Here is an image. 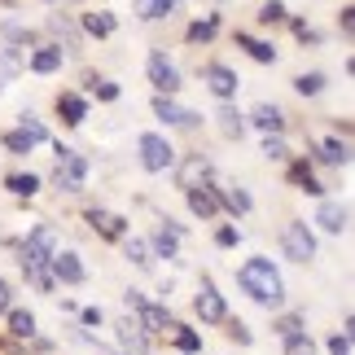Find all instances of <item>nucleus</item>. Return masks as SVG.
Segmentation results:
<instances>
[{"instance_id": "f257e3e1", "label": "nucleus", "mask_w": 355, "mask_h": 355, "mask_svg": "<svg viewBox=\"0 0 355 355\" xmlns=\"http://www.w3.org/2000/svg\"><path fill=\"white\" fill-rule=\"evenodd\" d=\"M237 281H241V290L254 298V303H263V307H281V298H285V285L277 277V268H272V259H245L241 272H237Z\"/></svg>"}, {"instance_id": "f03ea898", "label": "nucleus", "mask_w": 355, "mask_h": 355, "mask_svg": "<svg viewBox=\"0 0 355 355\" xmlns=\"http://www.w3.org/2000/svg\"><path fill=\"white\" fill-rule=\"evenodd\" d=\"M84 175H88L84 154H75V149L58 145V171H53V180H58L62 193H79V189H84Z\"/></svg>"}, {"instance_id": "7ed1b4c3", "label": "nucleus", "mask_w": 355, "mask_h": 355, "mask_svg": "<svg viewBox=\"0 0 355 355\" xmlns=\"http://www.w3.org/2000/svg\"><path fill=\"white\" fill-rule=\"evenodd\" d=\"M141 162H145V171H167L171 162H175V149L167 145V136L145 132L141 136Z\"/></svg>"}, {"instance_id": "20e7f679", "label": "nucleus", "mask_w": 355, "mask_h": 355, "mask_svg": "<svg viewBox=\"0 0 355 355\" xmlns=\"http://www.w3.org/2000/svg\"><path fill=\"white\" fill-rule=\"evenodd\" d=\"M285 254H290L294 259V263H307V259H316V237H311L307 233V224H285Z\"/></svg>"}, {"instance_id": "39448f33", "label": "nucleus", "mask_w": 355, "mask_h": 355, "mask_svg": "<svg viewBox=\"0 0 355 355\" xmlns=\"http://www.w3.org/2000/svg\"><path fill=\"white\" fill-rule=\"evenodd\" d=\"M128 303H132L136 311H141V320H136V324H141V334H167V329H171V316H167V307H158V303H145V298H132V294H128Z\"/></svg>"}, {"instance_id": "423d86ee", "label": "nucleus", "mask_w": 355, "mask_h": 355, "mask_svg": "<svg viewBox=\"0 0 355 355\" xmlns=\"http://www.w3.org/2000/svg\"><path fill=\"white\" fill-rule=\"evenodd\" d=\"M149 79H154V88L167 92V97L180 88V75H175V66L162 58V53H149Z\"/></svg>"}, {"instance_id": "0eeeda50", "label": "nucleus", "mask_w": 355, "mask_h": 355, "mask_svg": "<svg viewBox=\"0 0 355 355\" xmlns=\"http://www.w3.org/2000/svg\"><path fill=\"white\" fill-rule=\"evenodd\" d=\"M207 175H211V162L202 158V154H189V158L180 162V175H175V180H180L184 193H193V189H202V180H207Z\"/></svg>"}, {"instance_id": "6e6552de", "label": "nucleus", "mask_w": 355, "mask_h": 355, "mask_svg": "<svg viewBox=\"0 0 355 355\" xmlns=\"http://www.w3.org/2000/svg\"><path fill=\"white\" fill-rule=\"evenodd\" d=\"M154 114H158L162 123H175V128H198V119H202V114H193V110H180V105L167 101V97L154 101Z\"/></svg>"}, {"instance_id": "1a4fd4ad", "label": "nucleus", "mask_w": 355, "mask_h": 355, "mask_svg": "<svg viewBox=\"0 0 355 355\" xmlns=\"http://www.w3.org/2000/svg\"><path fill=\"white\" fill-rule=\"evenodd\" d=\"M202 79H207V88L215 92V97H233V92H237V75L228 71V66H207Z\"/></svg>"}, {"instance_id": "9d476101", "label": "nucleus", "mask_w": 355, "mask_h": 355, "mask_svg": "<svg viewBox=\"0 0 355 355\" xmlns=\"http://www.w3.org/2000/svg\"><path fill=\"white\" fill-rule=\"evenodd\" d=\"M193 307H198V316H202V320H211V324H215V320H224V298L215 294V285H211V281H202V294H198V303H193Z\"/></svg>"}, {"instance_id": "9b49d317", "label": "nucleus", "mask_w": 355, "mask_h": 355, "mask_svg": "<svg viewBox=\"0 0 355 355\" xmlns=\"http://www.w3.org/2000/svg\"><path fill=\"white\" fill-rule=\"evenodd\" d=\"M53 277H62V281H84V263H79V254H71V250H58L53 254Z\"/></svg>"}, {"instance_id": "f8f14e48", "label": "nucleus", "mask_w": 355, "mask_h": 355, "mask_svg": "<svg viewBox=\"0 0 355 355\" xmlns=\"http://www.w3.org/2000/svg\"><path fill=\"white\" fill-rule=\"evenodd\" d=\"M347 220H351V215H347V207H343V202H324V207H320V215H316V224L324 228V233H343V228H347Z\"/></svg>"}, {"instance_id": "ddd939ff", "label": "nucleus", "mask_w": 355, "mask_h": 355, "mask_svg": "<svg viewBox=\"0 0 355 355\" xmlns=\"http://www.w3.org/2000/svg\"><path fill=\"white\" fill-rule=\"evenodd\" d=\"M132 9H136V18L154 22V18H167L171 9H180V0H132Z\"/></svg>"}, {"instance_id": "4468645a", "label": "nucleus", "mask_w": 355, "mask_h": 355, "mask_svg": "<svg viewBox=\"0 0 355 355\" xmlns=\"http://www.w3.org/2000/svg\"><path fill=\"white\" fill-rule=\"evenodd\" d=\"M88 224L97 228L101 237H123V228H128V220H119L110 211H88Z\"/></svg>"}, {"instance_id": "2eb2a0df", "label": "nucleus", "mask_w": 355, "mask_h": 355, "mask_svg": "<svg viewBox=\"0 0 355 355\" xmlns=\"http://www.w3.org/2000/svg\"><path fill=\"white\" fill-rule=\"evenodd\" d=\"M254 123H259V128H263L268 136H277L281 128H285V114L277 110V105H254V114H250Z\"/></svg>"}, {"instance_id": "dca6fc26", "label": "nucleus", "mask_w": 355, "mask_h": 355, "mask_svg": "<svg viewBox=\"0 0 355 355\" xmlns=\"http://www.w3.org/2000/svg\"><path fill=\"white\" fill-rule=\"evenodd\" d=\"M119 343L128 347L132 355H141V351H145V334H141V324H136V320H119Z\"/></svg>"}, {"instance_id": "f3484780", "label": "nucleus", "mask_w": 355, "mask_h": 355, "mask_svg": "<svg viewBox=\"0 0 355 355\" xmlns=\"http://www.w3.org/2000/svg\"><path fill=\"white\" fill-rule=\"evenodd\" d=\"M189 207H193V215H202V220H211V215L220 211V198H215V193H207V189H193V193H189Z\"/></svg>"}, {"instance_id": "a211bd4d", "label": "nucleus", "mask_w": 355, "mask_h": 355, "mask_svg": "<svg viewBox=\"0 0 355 355\" xmlns=\"http://www.w3.org/2000/svg\"><path fill=\"white\" fill-rule=\"evenodd\" d=\"M237 44H241L245 53H250L254 62H277V49L263 44V40H254V35H237Z\"/></svg>"}, {"instance_id": "6ab92c4d", "label": "nucleus", "mask_w": 355, "mask_h": 355, "mask_svg": "<svg viewBox=\"0 0 355 355\" xmlns=\"http://www.w3.org/2000/svg\"><path fill=\"white\" fill-rule=\"evenodd\" d=\"M58 110H62V119L71 123V128H75V123H84V119H88V105L79 101V97H58Z\"/></svg>"}, {"instance_id": "aec40b11", "label": "nucleus", "mask_w": 355, "mask_h": 355, "mask_svg": "<svg viewBox=\"0 0 355 355\" xmlns=\"http://www.w3.org/2000/svg\"><path fill=\"white\" fill-rule=\"evenodd\" d=\"M31 66H35V71H40V75H49V71H58V66H62V49H58V44H49V49H40V53H35V58H31Z\"/></svg>"}, {"instance_id": "412c9836", "label": "nucleus", "mask_w": 355, "mask_h": 355, "mask_svg": "<svg viewBox=\"0 0 355 355\" xmlns=\"http://www.w3.org/2000/svg\"><path fill=\"white\" fill-rule=\"evenodd\" d=\"M320 158L329 162V167H347V162H351V149H347L343 141H324V145H320Z\"/></svg>"}, {"instance_id": "4be33fe9", "label": "nucleus", "mask_w": 355, "mask_h": 355, "mask_svg": "<svg viewBox=\"0 0 355 355\" xmlns=\"http://www.w3.org/2000/svg\"><path fill=\"white\" fill-rule=\"evenodd\" d=\"M84 26H88V35H110L114 31V13H88Z\"/></svg>"}, {"instance_id": "5701e85b", "label": "nucleus", "mask_w": 355, "mask_h": 355, "mask_svg": "<svg viewBox=\"0 0 355 355\" xmlns=\"http://www.w3.org/2000/svg\"><path fill=\"white\" fill-rule=\"evenodd\" d=\"M175 241H180V233H175V228H158V233H154V245H158V254H162V259H171V254H175Z\"/></svg>"}, {"instance_id": "b1692460", "label": "nucleus", "mask_w": 355, "mask_h": 355, "mask_svg": "<svg viewBox=\"0 0 355 355\" xmlns=\"http://www.w3.org/2000/svg\"><path fill=\"white\" fill-rule=\"evenodd\" d=\"M9 189L18 198H31L35 189H40V175H31V171H26V175H9Z\"/></svg>"}, {"instance_id": "393cba45", "label": "nucleus", "mask_w": 355, "mask_h": 355, "mask_svg": "<svg viewBox=\"0 0 355 355\" xmlns=\"http://www.w3.org/2000/svg\"><path fill=\"white\" fill-rule=\"evenodd\" d=\"M9 329L18 334V338H31L35 334V316H31V311H13V316H9Z\"/></svg>"}, {"instance_id": "a878e982", "label": "nucleus", "mask_w": 355, "mask_h": 355, "mask_svg": "<svg viewBox=\"0 0 355 355\" xmlns=\"http://www.w3.org/2000/svg\"><path fill=\"white\" fill-rule=\"evenodd\" d=\"M294 88L303 92V97H316V92L324 88V75H316V71H311V75H298V79H294Z\"/></svg>"}, {"instance_id": "bb28decb", "label": "nucleus", "mask_w": 355, "mask_h": 355, "mask_svg": "<svg viewBox=\"0 0 355 355\" xmlns=\"http://www.w3.org/2000/svg\"><path fill=\"white\" fill-rule=\"evenodd\" d=\"M224 207L245 215V211H250V193H241V189H224Z\"/></svg>"}, {"instance_id": "cd10ccee", "label": "nucleus", "mask_w": 355, "mask_h": 355, "mask_svg": "<svg viewBox=\"0 0 355 355\" xmlns=\"http://www.w3.org/2000/svg\"><path fill=\"white\" fill-rule=\"evenodd\" d=\"M215 119H220V132L224 136H237V141H241V114L237 110H220Z\"/></svg>"}, {"instance_id": "c85d7f7f", "label": "nucleus", "mask_w": 355, "mask_h": 355, "mask_svg": "<svg viewBox=\"0 0 355 355\" xmlns=\"http://www.w3.org/2000/svg\"><path fill=\"white\" fill-rule=\"evenodd\" d=\"M285 355H316V347H311L307 334H298V338H285Z\"/></svg>"}, {"instance_id": "c756f323", "label": "nucleus", "mask_w": 355, "mask_h": 355, "mask_svg": "<svg viewBox=\"0 0 355 355\" xmlns=\"http://www.w3.org/2000/svg\"><path fill=\"white\" fill-rule=\"evenodd\" d=\"M18 71H22L18 53H13V49H5V53H0V79H13V75H18Z\"/></svg>"}, {"instance_id": "7c9ffc66", "label": "nucleus", "mask_w": 355, "mask_h": 355, "mask_svg": "<svg viewBox=\"0 0 355 355\" xmlns=\"http://www.w3.org/2000/svg\"><path fill=\"white\" fill-rule=\"evenodd\" d=\"M5 145L13 149V154H31V145H35V141H31L26 132H9V136H5Z\"/></svg>"}, {"instance_id": "2f4dec72", "label": "nucleus", "mask_w": 355, "mask_h": 355, "mask_svg": "<svg viewBox=\"0 0 355 355\" xmlns=\"http://www.w3.org/2000/svg\"><path fill=\"white\" fill-rule=\"evenodd\" d=\"M294 184H303V193H320V184H316V175H311L303 162L294 167Z\"/></svg>"}, {"instance_id": "473e14b6", "label": "nucleus", "mask_w": 355, "mask_h": 355, "mask_svg": "<svg viewBox=\"0 0 355 355\" xmlns=\"http://www.w3.org/2000/svg\"><path fill=\"white\" fill-rule=\"evenodd\" d=\"M175 329H180V324H175ZM175 347H180V351H202V338L193 329H180V334H175Z\"/></svg>"}, {"instance_id": "72a5a7b5", "label": "nucleus", "mask_w": 355, "mask_h": 355, "mask_svg": "<svg viewBox=\"0 0 355 355\" xmlns=\"http://www.w3.org/2000/svg\"><path fill=\"white\" fill-rule=\"evenodd\" d=\"M88 88H92V92H97V97H101V101H114V97H119V88L110 84V79H88Z\"/></svg>"}, {"instance_id": "f704fd0d", "label": "nucleus", "mask_w": 355, "mask_h": 355, "mask_svg": "<svg viewBox=\"0 0 355 355\" xmlns=\"http://www.w3.org/2000/svg\"><path fill=\"white\" fill-rule=\"evenodd\" d=\"M281 18H285V5H281V0H268V5L259 9V22H281Z\"/></svg>"}, {"instance_id": "c9c22d12", "label": "nucleus", "mask_w": 355, "mask_h": 355, "mask_svg": "<svg viewBox=\"0 0 355 355\" xmlns=\"http://www.w3.org/2000/svg\"><path fill=\"white\" fill-rule=\"evenodd\" d=\"M263 154L281 162V158H290V149H285V141H281V136H268V141H263Z\"/></svg>"}, {"instance_id": "e433bc0d", "label": "nucleus", "mask_w": 355, "mask_h": 355, "mask_svg": "<svg viewBox=\"0 0 355 355\" xmlns=\"http://www.w3.org/2000/svg\"><path fill=\"white\" fill-rule=\"evenodd\" d=\"M18 132H26V136H31L35 145L44 141V128H40V119H35V114H22V128H18Z\"/></svg>"}, {"instance_id": "4c0bfd02", "label": "nucleus", "mask_w": 355, "mask_h": 355, "mask_svg": "<svg viewBox=\"0 0 355 355\" xmlns=\"http://www.w3.org/2000/svg\"><path fill=\"white\" fill-rule=\"evenodd\" d=\"M53 31H58V35L66 40V49H75V44H79V40H75V26L66 22V18H53Z\"/></svg>"}, {"instance_id": "58836bf2", "label": "nucleus", "mask_w": 355, "mask_h": 355, "mask_svg": "<svg viewBox=\"0 0 355 355\" xmlns=\"http://www.w3.org/2000/svg\"><path fill=\"white\" fill-rule=\"evenodd\" d=\"M128 259L145 268V263H149V245H145V241H128Z\"/></svg>"}, {"instance_id": "ea45409f", "label": "nucleus", "mask_w": 355, "mask_h": 355, "mask_svg": "<svg viewBox=\"0 0 355 355\" xmlns=\"http://www.w3.org/2000/svg\"><path fill=\"white\" fill-rule=\"evenodd\" d=\"M215 35V22H193V26H189V40H193V44H198V40H211Z\"/></svg>"}, {"instance_id": "a19ab883", "label": "nucleus", "mask_w": 355, "mask_h": 355, "mask_svg": "<svg viewBox=\"0 0 355 355\" xmlns=\"http://www.w3.org/2000/svg\"><path fill=\"white\" fill-rule=\"evenodd\" d=\"M277 329H281V338H298V334H303V320H298V316H285Z\"/></svg>"}, {"instance_id": "79ce46f5", "label": "nucleus", "mask_w": 355, "mask_h": 355, "mask_svg": "<svg viewBox=\"0 0 355 355\" xmlns=\"http://www.w3.org/2000/svg\"><path fill=\"white\" fill-rule=\"evenodd\" d=\"M329 351L334 355H351V338H329Z\"/></svg>"}, {"instance_id": "37998d69", "label": "nucleus", "mask_w": 355, "mask_h": 355, "mask_svg": "<svg viewBox=\"0 0 355 355\" xmlns=\"http://www.w3.org/2000/svg\"><path fill=\"white\" fill-rule=\"evenodd\" d=\"M215 241H220V245H237V228H220Z\"/></svg>"}, {"instance_id": "c03bdc74", "label": "nucleus", "mask_w": 355, "mask_h": 355, "mask_svg": "<svg viewBox=\"0 0 355 355\" xmlns=\"http://www.w3.org/2000/svg\"><path fill=\"white\" fill-rule=\"evenodd\" d=\"M228 334H233L237 343H250V334H245V324H241V320H233V329H228Z\"/></svg>"}, {"instance_id": "a18cd8bd", "label": "nucleus", "mask_w": 355, "mask_h": 355, "mask_svg": "<svg viewBox=\"0 0 355 355\" xmlns=\"http://www.w3.org/2000/svg\"><path fill=\"white\" fill-rule=\"evenodd\" d=\"M5 307H9V285L0 281V311H5Z\"/></svg>"}]
</instances>
